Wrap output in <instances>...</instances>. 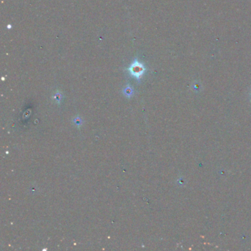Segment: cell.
Masks as SVG:
<instances>
[{"instance_id": "6da1fadb", "label": "cell", "mask_w": 251, "mask_h": 251, "mask_svg": "<svg viewBox=\"0 0 251 251\" xmlns=\"http://www.w3.org/2000/svg\"><path fill=\"white\" fill-rule=\"evenodd\" d=\"M129 71L132 75L136 77V78H139L143 75L144 71H145V68H144L142 64L139 63L138 61H135L130 66Z\"/></svg>"}]
</instances>
